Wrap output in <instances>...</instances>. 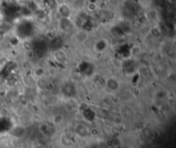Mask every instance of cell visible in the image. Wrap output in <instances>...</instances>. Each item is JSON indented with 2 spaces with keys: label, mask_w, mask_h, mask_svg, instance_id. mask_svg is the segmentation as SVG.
<instances>
[{
  "label": "cell",
  "mask_w": 176,
  "mask_h": 148,
  "mask_svg": "<svg viewBox=\"0 0 176 148\" xmlns=\"http://www.w3.org/2000/svg\"><path fill=\"white\" fill-rule=\"evenodd\" d=\"M119 81L117 78H109L106 80V86L111 91H116L119 89Z\"/></svg>",
  "instance_id": "1"
},
{
  "label": "cell",
  "mask_w": 176,
  "mask_h": 148,
  "mask_svg": "<svg viewBox=\"0 0 176 148\" xmlns=\"http://www.w3.org/2000/svg\"><path fill=\"white\" fill-rule=\"evenodd\" d=\"M94 47L97 52L102 53L108 48V42L106 39H100L94 43Z\"/></svg>",
  "instance_id": "2"
}]
</instances>
